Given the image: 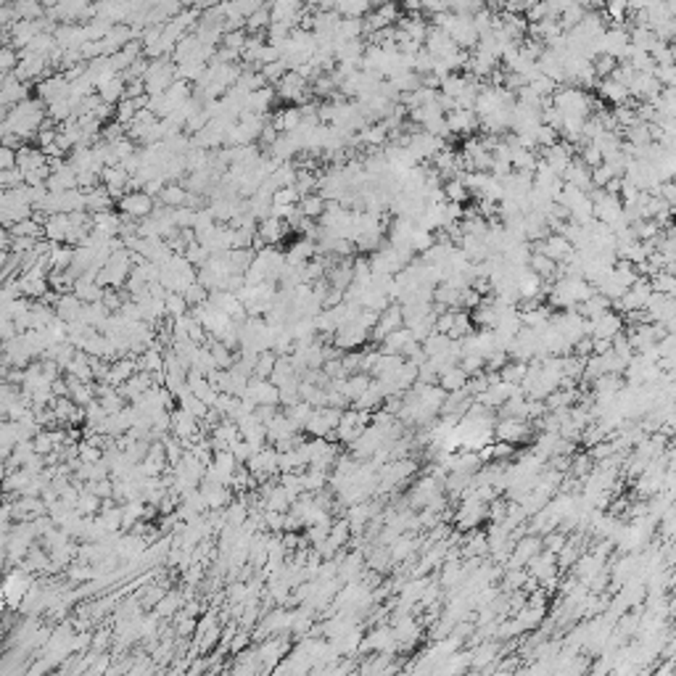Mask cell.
Returning a JSON list of instances; mask_svg holds the SVG:
<instances>
[{
    "instance_id": "cell-1",
    "label": "cell",
    "mask_w": 676,
    "mask_h": 676,
    "mask_svg": "<svg viewBox=\"0 0 676 676\" xmlns=\"http://www.w3.org/2000/svg\"><path fill=\"white\" fill-rule=\"evenodd\" d=\"M552 106L558 108L563 117L586 119L589 111H592V98L586 95L584 88H576V85H558V90L552 93Z\"/></svg>"
},
{
    "instance_id": "cell-2",
    "label": "cell",
    "mask_w": 676,
    "mask_h": 676,
    "mask_svg": "<svg viewBox=\"0 0 676 676\" xmlns=\"http://www.w3.org/2000/svg\"><path fill=\"white\" fill-rule=\"evenodd\" d=\"M494 436L496 442H507V444H521L526 439H531V423L523 420V417H502V420H494Z\"/></svg>"
},
{
    "instance_id": "cell-3",
    "label": "cell",
    "mask_w": 676,
    "mask_h": 676,
    "mask_svg": "<svg viewBox=\"0 0 676 676\" xmlns=\"http://www.w3.org/2000/svg\"><path fill=\"white\" fill-rule=\"evenodd\" d=\"M275 93L278 98L288 100V103H307L309 98V82L304 77H298L296 72H286L275 82Z\"/></svg>"
},
{
    "instance_id": "cell-4",
    "label": "cell",
    "mask_w": 676,
    "mask_h": 676,
    "mask_svg": "<svg viewBox=\"0 0 676 676\" xmlns=\"http://www.w3.org/2000/svg\"><path fill=\"white\" fill-rule=\"evenodd\" d=\"M447 127H449V132H457V135L468 137L473 135L478 130V117L473 108H452V111H447Z\"/></svg>"
},
{
    "instance_id": "cell-5",
    "label": "cell",
    "mask_w": 676,
    "mask_h": 676,
    "mask_svg": "<svg viewBox=\"0 0 676 676\" xmlns=\"http://www.w3.org/2000/svg\"><path fill=\"white\" fill-rule=\"evenodd\" d=\"M119 207H122V212H125L127 217L143 219V217H148L154 212V199H151L148 193H143V190H132V193H127V196L119 199Z\"/></svg>"
},
{
    "instance_id": "cell-6",
    "label": "cell",
    "mask_w": 676,
    "mask_h": 676,
    "mask_svg": "<svg viewBox=\"0 0 676 676\" xmlns=\"http://www.w3.org/2000/svg\"><path fill=\"white\" fill-rule=\"evenodd\" d=\"M449 37L457 48H465V51L476 48L478 32H476V27H473V21H470V16L454 14V21H452V27H449Z\"/></svg>"
},
{
    "instance_id": "cell-7",
    "label": "cell",
    "mask_w": 676,
    "mask_h": 676,
    "mask_svg": "<svg viewBox=\"0 0 676 676\" xmlns=\"http://www.w3.org/2000/svg\"><path fill=\"white\" fill-rule=\"evenodd\" d=\"M288 230L291 227L286 225V219H278V217H264V219H259V225H256V235H259L267 246L280 244Z\"/></svg>"
},
{
    "instance_id": "cell-8",
    "label": "cell",
    "mask_w": 676,
    "mask_h": 676,
    "mask_svg": "<svg viewBox=\"0 0 676 676\" xmlns=\"http://www.w3.org/2000/svg\"><path fill=\"white\" fill-rule=\"evenodd\" d=\"M397 27L405 32L410 40H415V43H423L425 40V32H428V24H425L423 19H420V11L417 14H407V16H399L397 19Z\"/></svg>"
},
{
    "instance_id": "cell-9",
    "label": "cell",
    "mask_w": 676,
    "mask_h": 676,
    "mask_svg": "<svg viewBox=\"0 0 676 676\" xmlns=\"http://www.w3.org/2000/svg\"><path fill=\"white\" fill-rule=\"evenodd\" d=\"M623 388V375H615V373H603L592 380V394L595 397H613Z\"/></svg>"
},
{
    "instance_id": "cell-10",
    "label": "cell",
    "mask_w": 676,
    "mask_h": 676,
    "mask_svg": "<svg viewBox=\"0 0 676 676\" xmlns=\"http://www.w3.org/2000/svg\"><path fill=\"white\" fill-rule=\"evenodd\" d=\"M595 88L600 90V98L608 100V103H613V106L629 100V90H626L623 85H618L615 80H610V77H608V80H597Z\"/></svg>"
},
{
    "instance_id": "cell-11",
    "label": "cell",
    "mask_w": 676,
    "mask_h": 676,
    "mask_svg": "<svg viewBox=\"0 0 676 676\" xmlns=\"http://www.w3.org/2000/svg\"><path fill=\"white\" fill-rule=\"evenodd\" d=\"M93 227H95L100 235L114 238V235H119V230H122V217L108 212V209L106 212H95V214H93Z\"/></svg>"
},
{
    "instance_id": "cell-12",
    "label": "cell",
    "mask_w": 676,
    "mask_h": 676,
    "mask_svg": "<svg viewBox=\"0 0 676 676\" xmlns=\"http://www.w3.org/2000/svg\"><path fill=\"white\" fill-rule=\"evenodd\" d=\"M415 230V219L410 217H399L397 222L388 230V244L391 246H410V235Z\"/></svg>"
},
{
    "instance_id": "cell-13",
    "label": "cell",
    "mask_w": 676,
    "mask_h": 676,
    "mask_svg": "<svg viewBox=\"0 0 676 676\" xmlns=\"http://www.w3.org/2000/svg\"><path fill=\"white\" fill-rule=\"evenodd\" d=\"M14 9V19H27V21H37L46 16V6L37 0H11Z\"/></svg>"
},
{
    "instance_id": "cell-14",
    "label": "cell",
    "mask_w": 676,
    "mask_h": 676,
    "mask_svg": "<svg viewBox=\"0 0 676 676\" xmlns=\"http://www.w3.org/2000/svg\"><path fill=\"white\" fill-rule=\"evenodd\" d=\"M550 608H534V605H523L518 613H513L515 618H518V623H521L523 631H534L541 626V618H544V613H547Z\"/></svg>"
},
{
    "instance_id": "cell-15",
    "label": "cell",
    "mask_w": 676,
    "mask_h": 676,
    "mask_svg": "<svg viewBox=\"0 0 676 676\" xmlns=\"http://www.w3.org/2000/svg\"><path fill=\"white\" fill-rule=\"evenodd\" d=\"M95 90H98L100 100H106V103H119V100L125 98V77L114 74L111 80H106L103 85H98Z\"/></svg>"
},
{
    "instance_id": "cell-16",
    "label": "cell",
    "mask_w": 676,
    "mask_h": 676,
    "mask_svg": "<svg viewBox=\"0 0 676 676\" xmlns=\"http://www.w3.org/2000/svg\"><path fill=\"white\" fill-rule=\"evenodd\" d=\"M526 267L536 272L541 280H555V267H558V261H552L547 254L531 251V256H529V264H526Z\"/></svg>"
},
{
    "instance_id": "cell-17",
    "label": "cell",
    "mask_w": 676,
    "mask_h": 676,
    "mask_svg": "<svg viewBox=\"0 0 676 676\" xmlns=\"http://www.w3.org/2000/svg\"><path fill=\"white\" fill-rule=\"evenodd\" d=\"M536 162H539V156L534 148H513V154H510V164L515 172H531L534 175Z\"/></svg>"
},
{
    "instance_id": "cell-18",
    "label": "cell",
    "mask_w": 676,
    "mask_h": 676,
    "mask_svg": "<svg viewBox=\"0 0 676 676\" xmlns=\"http://www.w3.org/2000/svg\"><path fill=\"white\" fill-rule=\"evenodd\" d=\"M465 380H468L465 370H460L457 365H454V368H449L447 373H442V375H439L436 386L442 388V391H457V388H465Z\"/></svg>"
},
{
    "instance_id": "cell-19",
    "label": "cell",
    "mask_w": 676,
    "mask_h": 676,
    "mask_svg": "<svg viewBox=\"0 0 676 676\" xmlns=\"http://www.w3.org/2000/svg\"><path fill=\"white\" fill-rule=\"evenodd\" d=\"M111 207V193L103 188H88V193H85V209L88 212H106V209Z\"/></svg>"
},
{
    "instance_id": "cell-20",
    "label": "cell",
    "mask_w": 676,
    "mask_h": 676,
    "mask_svg": "<svg viewBox=\"0 0 676 676\" xmlns=\"http://www.w3.org/2000/svg\"><path fill=\"white\" fill-rule=\"evenodd\" d=\"M159 201L170 209L185 207V201H188V190L180 188V185H164V188L159 190Z\"/></svg>"
},
{
    "instance_id": "cell-21",
    "label": "cell",
    "mask_w": 676,
    "mask_h": 676,
    "mask_svg": "<svg viewBox=\"0 0 676 676\" xmlns=\"http://www.w3.org/2000/svg\"><path fill=\"white\" fill-rule=\"evenodd\" d=\"M388 82H391L399 93H412L420 88V74L412 72V69H405V72H397L394 77H388Z\"/></svg>"
},
{
    "instance_id": "cell-22",
    "label": "cell",
    "mask_w": 676,
    "mask_h": 676,
    "mask_svg": "<svg viewBox=\"0 0 676 676\" xmlns=\"http://www.w3.org/2000/svg\"><path fill=\"white\" fill-rule=\"evenodd\" d=\"M298 209H301V214L304 217L317 219V217L325 212V199L320 196V193H307V196L298 199Z\"/></svg>"
},
{
    "instance_id": "cell-23",
    "label": "cell",
    "mask_w": 676,
    "mask_h": 676,
    "mask_svg": "<svg viewBox=\"0 0 676 676\" xmlns=\"http://www.w3.org/2000/svg\"><path fill=\"white\" fill-rule=\"evenodd\" d=\"M442 190H444V199L452 201V204H465V201L470 199L468 188L462 185L457 177H449V180L442 182Z\"/></svg>"
},
{
    "instance_id": "cell-24",
    "label": "cell",
    "mask_w": 676,
    "mask_h": 676,
    "mask_svg": "<svg viewBox=\"0 0 676 676\" xmlns=\"http://www.w3.org/2000/svg\"><path fill=\"white\" fill-rule=\"evenodd\" d=\"M648 280H650V288L655 291V293H674V291H676L674 275H671V272H666V270H655Z\"/></svg>"
},
{
    "instance_id": "cell-25",
    "label": "cell",
    "mask_w": 676,
    "mask_h": 676,
    "mask_svg": "<svg viewBox=\"0 0 676 676\" xmlns=\"http://www.w3.org/2000/svg\"><path fill=\"white\" fill-rule=\"evenodd\" d=\"M267 24H270V9L261 6V9H256L254 14L246 16L244 29L249 32V35H256V32H261V29H267Z\"/></svg>"
},
{
    "instance_id": "cell-26",
    "label": "cell",
    "mask_w": 676,
    "mask_h": 676,
    "mask_svg": "<svg viewBox=\"0 0 676 676\" xmlns=\"http://www.w3.org/2000/svg\"><path fill=\"white\" fill-rule=\"evenodd\" d=\"M328 539L333 541L336 547H343L346 541L352 539V529H349V521L341 515V521L331 523V529H328Z\"/></svg>"
},
{
    "instance_id": "cell-27",
    "label": "cell",
    "mask_w": 676,
    "mask_h": 676,
    "mask_svg": "<svg viewBox=\"0 0 676 676\" xmlns=\"http://www.w3.org/2000/svg\"><path fill=\"white\" fill-rule=\"evenodd\" d=\"M613 119L615 125H618V130H623V127H629L637 122V111H634V103H631V98L626 100V103H618V106H613Z\"/></svg>"
},
{
    "instance_id": "cell-28",
    "label": "cell",
    "mask_w": 676,
    "mask_h": 676,
    "mask_svg": "<svg viewBox=\"0 0 676 676\" xmlns=\"http://www.w3.org/2000/svg\"><path fill=\"white\" fill-rule=\"evenodd\" d=\"M526 370H529V362H523V360H507L505 368L499 370V378H502V380H510V383H521L523 375H526Z\"/></svg>"
},
{
    "instance_id": "cell-29",
    "label": "cell",
    "mask_w": 676,
    "mask_h": 676,
    "mask_svg": "<svg viewBox=\"0 0 676 676\" xmlns=\"http://www.w3.org/2000/svg\"><path fill=\"white\" fill-rule=\"evenodd\" d=\"M433 230H425V227H417L415 225V230H412V235H410V249L415 254H423L428 246H433Z\"/></svg>"
},
{
    "instance_id": "cell-30",
    "label": "cell",
    "mask_w": 676,
    "mask_h": 676,
    "mask_svg": "<svg viewBox=\"0 0 676 676\" xmlns=\"http://www.w3.org/2000/svg\"><path fill=\"white\" fill-rule=\"evenodd\" d=\"M487 6L484 0H447V9L452 14H460V16H473L476 11H481Z\"/></svg>"
},
{
    "instance_id": "cell-31",
    "label": "cell",
    "mask_w": 676,
    "mask_h": 676,
    "mask_svg": "<svg viewBox=\"0 0 676 676\" xmlns=\"http://www.w3.org/2000/svg\"><path fill=\"white\" fill-rule=\"evenodd\" d=\"M615 58L613 56H608V53H597L595 58H592V66H595V74H597V80H608L610 77V72L615 69Z\"/></svg>"
},
{
    "instance_id": "cell-32",
    "label": "cell",
    "mask_w": 676,
    "mask_h": 676,
    "mask_svg": "<svg viewBox=\"0 0 676 676\" xmlns=\"http://www.w3.org/2000/svg\"><path fill=\"white\" fill-rule=\"evenodd\" d=\"M298 190L293 188V185H283V188L272 190V204H280V207H293V204H298Z\"/></svg>"
},
{
    "instance_id": "cell-33",
    "label": "cell",
    "mask_w": 676,
    "mask_h": 676,
    "mask_svg": "<svg viewBox=\"0 0 676 676\" xmlns=\"http://www.w3.org/2000/svg\"><path fill=\"white\" fill-rule=\"evenodd\" d=\"M526 568H505V573H502V589L505 592H513V589H521L523 581H526Z\"/></svg>"
},
{
    "instance_id": "cell-34",
    "label": "cell",
    "mask_w": 676,
    "mask_h": 676,
    "mask_svg": "<svg viewBox=\"0 0 676 676\" xmlns=\"http://www.w3.org/2000/svg\"><path fill=\"white\" fill-rule=\"evenodd\" d=\"M529 88H531L536 95H541V98H550L552 93L558 90V82H552L550 77H544V74H536V77L529 82Z\"/></svg>"
},
{
    "instance_id": "cell-35",
    "label": "cell",
    "mask_w": 676,
    "mask_h": 676,
    "mask_svg": "<svg viewBox=\"0 0 676 676\" xmlns=\"http://www.w3.org/2000/svg\"><path fill=\"white\" fill-rule=\"evenodd\" d=\"M457 368L465 370V375H476V373H481L484 370V357L476 352H468L462 354L460 360H457Z\"/></svg>"
},
{
    "instance_id": "cell-36",
    "label": "cell",
    "mask_w": 676,
    "mask_h": 676,
    "mask_svg": "<svg viewBox=\"0 0 676 676\" xmlns=\"http://www.w3.org/2000/svg\"><path fill=\"white\" fill-rule=\"evenodd\" d=\"M650 56H652L655 63H674V48H671V43H663V40H655V43H652Z\"/></svg>"
},
{
    "instance_id": "cell-37",
    "label": "cell",
    "mask_w": 676,
    "mask_h": 676,
    "mask_svg": "<svg viewBox=\"0 0 676 676\" xmlns=\"http://www.w3.org/2000/svg\"><path fill=\"white\" fill-rule=\"evenodd\" d=\"M259 72L264 74V80H267V85H275V82L283 77V74L288 72V66H286V61L283 58H278V61L272 63H264V66H259Z\"/></svg>"
},
{
    "instance_id": "cell-38",
    "label": "cell",
    "mask_w": 676,
    "mask_h": 676,
    "mask_svg": "<svg viewBox=\"0 0 676 676\" xmlns=\"http://www.w3.org/2000/svg\"><path fill=\"white\" fill-rule=\"evenodd\" d=\"M608 16L613 19V24H623L626 14H629V0H605Z\"/></svg>"
},
{
    "instance_id": "cell-39",
    "label": "cell",
    "mask_w": 676,
    "mask_h": 676,
    "mask_svg": "<svg viewBox=\"0 0 676 676\" xmlns=\"http://www.w3.org/2000/svg\"><path fill=\"white\" fill-rule=\"evenodd\" d=\"M600 360H603L605 373H615V375H623V370H626V365H629V362L621 360V357H618L613 349H610V352H605V354H600Z\"/></svg>"
},
{
    "instance_id": "cell-40",
    "label": "cell",
    "mask_w": 676,
    "mask_h": 676,
    "mask_svg": "<svg viewBox=\"0 0 676 676\" xmlns=\"http://www.w3.org/2000/svg\"><path fill=\"white\" fill-rule=\"evenodd\" d=\"M578 159L592 170V167H597V164H603V154H600V148H597L595 143H584L581 148H578Z\"/></svg>"
},
{
    "instance_id": "cell-41",
    "label": "cell",
    "mask_w": 676,
    "mask_h": 676,
    "mask_svg": "<svg viewBox=\"0 0 676 676\" xmlns=\"http://www.w3.org/2000/svg\"><path fill=\"white\" fill-rule=\"evenodd\" d=\"M652 77L663 85V88H674V82H676V69H674V63H658L655 66V72H652Z\"/></svg>"
},
{
    "instance_id": "cell-42",
    "label": "cell",
    "mask_w": 676,
    "mask_h": 676,
    "mask_svg": "<svg viewBox=\"0 0 676 676\" xmlns=\"http://www.w3.org/2000/svg\"><path fill=\"white\" fill-rule=\"evenodd\" d=\"M72 256H74V251L69 249V246H56L53 254H51V264H53L56 270H63V267L72 264Z\"/></svg>"
},
{
    "instance_id": "cell-43",
    "label": "cell",
    "mask_w": 676,
    "mask_h": 676,
    "mask_svg": "<svg viewBox=\"0 0 676 676\" xmlns=\"http://www.w3.org/2000/svg\"><path fill=\"white\" fill-rule=\"evenodd\" d=\"M610 177H615V175L610 172V167H608L605 162L589 170V180H592V185H595V188H603V185L610 180Z\"/></svg>"
},
{
    "instance_id": "cell-44",
    "label": "cell",
    "mask_w": 676,
    "mask_h": 676,
    "mask_svg": "<svg viewBox=\"0 0 676 676\" xmlns=\"http://www.w3.org/2000/svg\"><path fill=\"white\" fill-rule=\"evenodd\" d=\"M558 130L550 125H539L536 127V135H534V140H536V145H555L558 143Z\"/></svg>"
},
{
    "instance_id": "cell-45",
    "label": "cell",
    "mask_w": 676,
    "mask_h": 676,
    "mask_svg": "<svg viewBox=\"0 0 676 676\" xmlns=\"http://www.w3.org/2000/svg\"><path fill=\"white\" fill-rule=\"evenodd\" d=\"M19 56L11 46H0V74H6L9 69H16Z\"/></svg>"
},
{
    "instance_id": "cell-46",
    "label": "cell",
    "mask_w": 676,
    "mask_h": 676,
    "mask_svg": "<svg viewBox=\"0 0 676 676\" xmlns=\"http://www.w3.org/2000/svg\"><path fill=\"white\" fill-rule=\"evenodd\" d=\"M442 11H449L447 9V0H420V14L433 16V14H442Z\"/></svg>"
},
{
    "instance_id": "cell-47",
    "label": "cell",
    "mask_w": 676,
    "mask_h": 676,
    "mask_svg": "<svg viewBox=\"0 0 676 676\" xmlns=\"http://www.w3.org/2000/svg\"><path fill=\"white\" fill-rule=\"evenodd\" d=\"M16 164V156H14V151L11 148H6V145H0V170H11Z\"/></svg>"
},
{
    "instance_id": "cell-48",
    "label": "cell",
    "mask_w": 676,
    "mask_h": 676,
    "mask_svg": "<svg viewBox=\"0 0 676 676\" xmlns=\"http://www.w3.org/2000/svg\"><path fill=\"white\" fill-rule=\"evenodd\" d=\"M610 352V338H592V354Z\"/></svg>"
},
{
    "instance_id": "cell-49",
    "label": "cell",
    "mask_w": 676,
    "mask_h": 676,
    "mask_svg": "<svg viewBox=\"0 0 676 676\" xmlns=\"http://www.w3.org/2000/svg\"><path fill=\"white\" fill-rule=\"evenodd\" d=\"M272 368H275V360H272L270 354H264V357H259V362H256V370H259L261 375H267V373H272Z\"/></svg>"
},
{
    "instance_id": "cell-50",
    "label": "cell",
    "mask_w": 676,
    "mask_h": 676,
    "mask_svg": "<svg viewBox=\"0 0 676 676\" xmlns=\"http://www.w3.org/2000/svg\"><path fill=\"white\" fill-rule=\"evenodd\" d=\"M399 6H402V11H407V14H417V11H420V0H399Z\"/></svg>"
},
{
    "instance_id": "cell-51",
    "label": "cell",
    "mask_w": 676,
    "mask_h": 676,
    "mask_svg": "<svg viewBox=\"0 0 676 676\" xmlns=\"http://www.w3.org/2000/svg\"><path fill=\"white\" fill-rule=\"evenodd\" d=\"M159 365H162V362H159V354H156V352H151V354H148V357H145V368L156 370V368H159Z\"/></svg>"
},
{
    "instance_id": "cell-52",
    "label": "cell",
    "mask_w": 676,
    "mask_h": 676,
    "mask_svg": "<svg viewBox=\"0 0 676 676\" xmlns=\"http://www.w3.org/2000/svg\"><path fill=\"white\" fill-rule=\"evenodd\" d=\"M383 3H386V0H368L370 11H375V9H378V6H383Z\"/></svg>"
}]
</instances>
